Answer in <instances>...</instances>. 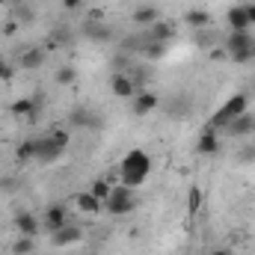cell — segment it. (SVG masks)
<instances>
[{
  "mask_svg": "<svg viewBox=\"0 0 255 255\" xmlns=\"http://www.w3.org/2000/svg\"><path fill=\"white\" fill-rule=\"evenodd\" d=\"M166 48H169V45H160V42H148V45H145V51H142V54H145V57H148V60H160V57H163V54H166Z\"/></svg>",
  "mask_w": 255,
  "mask_h": 255,
  "instance_id": "obj_26",
  "label": "cell"
},
{
  "mask_svg": "<svg viewBox=\"0 0 255 255\" xmlns=\"http://www.w3.org/2000/svg\"><path fill=\"white\" fill-rule=\"evenodd\" d=\"M77 68L74 65H60L57 68V74H54V80H57V86H74L77 83Z\"/></svg>",
  "mask_w": 255,
  "mask_h": 255,
  "instance_id": "obj_23",
  "label": "cell"
},
{
  "mask_svg": "<svg viewBox=\"0 0 255 255\" xmlns=\"http://www.w3.org/2000/svg\"><path fill=\"white\" fill-rule=\"evenodd\" d=\"M110 92H113L116 98H122V101H130V98L136 95V80H133L128 71H113V77H110Z\"/></svg>",
  "mask_w": 255,
  "mask_h": 255,
  "instance_id": "obj_7",
  "label": "cell"
},
{
  "mask_svg": "<svg viewBox=\"0 0 255 255\" xmlns=\"http://www.w3.org/2000/svg\"><path fill=\"white\" fill-rule=\"evenodd\" d=\"M68 125L83 128V130H101V128H104V116L95 113V110L86 107V104H77V107L68 113Z\"/></svg>",
  "mask_w": 255,
  "mask_h": 255,
  "instance_id": "obj_5",
  "label": "cell"
},
{
  "mask_svg": "<svg viewBox=\"0 0 255 255\" xmlns=\"http://www.w3.org/2000/svg\"><path fill=\"white\" fill-rule=\"evenodd\" d=\"M68 142H71V136H68V130H63V128L48 130V133H39L36 136V160L39 163H57L65 154Z\"/></svg>",
  "mask_w": 255,
  "mask_h": 255,
  "instance_id": "obj_2",
  "label": "cell"
},
{
  "mask_svg": "<svg viewBox=\"0 0 255 255\" xmlns=\"http://www.w3.org/2000/svg\"><path fill=\"white\" fill-rule=\"evenodd\" d=\"M83 235H86V232H83V226L68 220L63 229L51 232V244H54V247H60V250H65V247H74V244H80V241H83Z\"/></svg>",
  "mask_w": 255,
  "mask_h": 255,
  "instance_id": "obj_6",
  "label": "cell"
},
{
  "mask_svg": "<svg viewBox=\"0 0 255 255\" xmlns=\"http://www.w3.org/2000/svg\"><path fill=\"white\" fill-rule=\"evenodd\" d=\"M250 145L255 148V128H253V133H250Z\"/></svg>",
  "mask_w": 255,
  "mask_h": 255,
  "instance_id": "obj_34",
  "label": "cell"
},
{
  "mask_svg": "<svg viewBox=\"0 0 255 255\" xmlns=\"http://www.w3.org/2000/svg\"><path fill=\"white\" fill-rule=\"evenodd\" d=\"M15 30H18V24H15V21H9V24H6V27H3V33H6V36H12V33H15Z\"/></svg>",
  "mask_w": 255,
  "mask_h": 255,
  "instance_id": "obj_32",
  "label": "cell"
},
{
  "mask_svg": "<svg viewBox=\"0 0 255 255\" xmlns=\"http://www.w3.org/2000/svg\"><path fill=\"white\" fill-rule=\"evenodd\" d=\"M247 6V15H250V24L255 27V0H250V3H244Z\"/></svg>",
  "mask_w": 255,
  "mask_h": 255,
  "instance_id": "obj_30",
  "label": "cell"
},
{
  "mask_svg": "<svg viewBox=\"0 0 255 255\" xmlns=\"http://www.w3.org/2000/svg\"><path fill=\"white\" fill-rule=\"evenodd\" d=\"M83 36H86L89 42H110V39H113V27L104 24V21H86Z\"/></svg>",
  "mask_w": 255,
  "mask_h": 255,
  "instance_id": "obj_17",
  "label": "cell"
},
{
  "mask_svg": "<svg viewBox=\"0 0 255 255\" xmlns=\"http://www.w3.org/2000/svg\"><path fill=\"white\" fill-rule=\"evenodd\" d=\"M130 18H133V24H139V27H151V24H157L160 21V9L154 6V3H142V6H136L133 12H130Z\"/></svg>",
  "mask_w": 255,
  "mask_h": 255,
  "instance_id": "obj_16",
  "label": "cell"
},
{
  "mask_svg": "<svg viewBox=\"0 0 255 255\" xmlns=\"http://www.w3.org/2000/svg\"><path fill=\"white\" fill-rule=\"evenodd\" d=\"M89 193H92V196H95V199H98V202L104 205V202L110 199V193H113V181L101 175V178H95V181H92V187H89Z\"/></svg>",
  "mask_w": 255,
  "mask_h": 255,
  "instance_id": "obj_22",
  "label": "cell"
},
{
  "mask_svg": "<svg viewBox=\"0 0 255 255\" xmlns=\"http://www.w3.org/2000/svg\"><path fill=\"white\" fill-rule=\"evenodd\" d=\"M71 199H74V208H77L80 214H86V217H98V214L104 211V205H101V202H98V199H95V196H92L89 190L74 193Z\"/></svg>",
  "mask_w": 255,
  "mask_h": 255,
  "instance_id": "obj_15",
  "label": "cell"
},
{
  "mask_svg": "<svg viewBox=\"0 0 255 255\" xmlns=\"http://www.w3.org/2000/svg\"><path fill=\"white\" fill-rule=\"evenodd\" d=\"M226 24H229V30H235V33H250V30H253L244 3H235V6L226 9Z\"/></svg>",
  "mask_w": 255,
  "mask_h": 255,
  "instance_id": "obj_8",
  "label": "cell"
},
{
  "mask_svg": "<svg viewBox=\"0 0 255 255\" xmlns=\"http://www.w3.org/2000/svg\"><path fill=\"white\" fill-rule=\"evenodd\" d=\"M211 255H235V253H232V250H214Z\"/></svg>",
  "mask_w": 255,
  "mask_h": 255,
  "instance_id": "obj_33",
  "label": "cell"
},
{
  "mask_svg": "<svg viewBox=\"0 0 255 255\" xmlns=\"http://www.w3.org/2000/svg\"><path fill=\"white\" fill-rule=\"evenodd\" d=\"M133 208H136V196H133V190L125 187V184H113L110 199L104 202V211H107L110 217H128Z\"/></svg>",
  "mask_w": 255,
  "mask_h": 255,
  "instance_id": "obj_4",
  "label": "cell"
},
{
  "mask_svg": "<svg viewBox=\"0 0 255 255\" xmlns=\"http://www.w3.org/2000/svg\"><path fill=\"white\" fill-rule=\"evenodd\" d=\"M253 128H255V116L247 110V113H241L238 119H232L229 125H226V133L229 136H235V139H250V133H253Z\"/></svg>",
  "mask_w": 255,
  "mask_h": 255,
  "instance_id": "obj_13",
  "label": "cell"
},
{
  "mask_svg": "<svg viewBox=\"0 0 255 255\" xmlns=\"http://www.w3.org/2000/svg\"><path fill=\"white\" fill-rule=\"evenodd\" d=\"M255 45L253 33H235V30H229L226 33V39H223V48H226V54L232 57V54H238V51H250Z\"/></svg>",
  "mask_w": 255,
  "mask_h": 255,
  "instance_id": "obj_14",
  "label": "cell"
},
{
  "mask_svg": "<svg viewBox=\"0 0 255 255\" xmlns=\"http://www.w3.org/2000/svg\"><path fill=\"white\" fill-rule=\"evenodd\" d=\"M253 54H255V45H253Z\"/></svg>",
  "mask_w": 255,
  "mask_h": 255,
  "instance_id": "obj_36",
  "label": "cell"
},
{
  "mask_svg": "<svg viewBox=\"0 0 255 255\" xmlns=\"http://www.w3.org/2000/svg\"><path fill=\"white\" fill-rule=\"evenodd\" d=\"M63 6H65V9H80V6H83V0H63Z\"/></svg>",
  "mask_w": 255,
  "mask_h": 255,
  "instance_id": "obj_31",
  "label": "cell"
},
{
  "mask_svg": "<svg viewBox=\"0 0 255 255\" xmlns=\"http://www.w3.org/2000/svg\"><path fill=\"white\" fill-rule=\"evenodd\" d=\"M45 60H48L45 48H27V51L21 54V60H18V65L30 71V68H42V65H45Z\"/></svg>",
  "mask_w": 255,
  "mask_h": 255,
  "instance_id": "obj_20",
  "label": "cell"
},
{
  "mask_svg": "<svg viewBox=\"0 0 255 255\" xmlns=\"http://www.w3.org/2000/svg\"><path fill=\"white\" fill-rule=\"evenodd\" d=\"M15 157H18L21 163H24V160H36V136H27L24 142H18Z\"/></svg>",
  "mask_w": 255,
  "mask_h": 255,
  "instance_id": "obj_24",
  "label": "cell"
},
{
  "mask_svg": "<svg viewBox=\"0 0 255 255\" xmlns=\"http://www.w3.org/2000/svg\"><path fill=\"white\" fill-rule=\"evenodd\" d=\"M9 110H12V116H18V119L36 122V116H39V101H33V98H18Z\"/></svg>",
  "mask_w": 255,
  "mask_h": 255,
  "instance_id": "obj_18",
  "label": "cell"
},
{
  "mask_svg": "<svg viewBox=\"0 0 255 255\" xmlns=\"http://www.w3.org/2000/svg\"><path fill=\"white\" fill-rule=\"evenodd\" d=\"M3 3H6V0H0V6H3Z\"/></svg>",
  "mask_w": 255,
  "mask_h": 255,
  "instance_id": "obj_35",
  "label": "cell"
},
{
  "mask_svg": "<svg viewBox=\"0 0 255 255\" xmlns=\"http://www.w3.org/2000/svg\"><path fill=\"white\" fill-rule=\"evenodd\" d=\"M172 36H175V27H172V24H166V21H157V24H151V27H148V42L169 45V42H172Z\"/></svg>",
  "mask_w": 255,
  "mask_h": 255,
  "instance_id": "obj_19",
  "label": "cell"
},
{
  "mask_svg": "<svg viewBox=\"0 0 255 255\" xmlns=\"http://www.w3.org/2000/svg\"><path fill=\"white\" fill-rule=\"evenodd\" d=\"M65 223H68V208H65V205L54 202V205H48V208H45L42 226H45L48 232H57V229H63Z\"/></svg>",
  "mask_w": 255,
  "mask_h": 255,
  "instance_id": "obj_11",
  "label": "cell"
},
{
  "mask_svg": "<svg viewBox=\"0 0 255 255\" xmlns=\"http://www.w3.org/2000/svg\"><path fill=\"white\" fill-rule=\"evenodd\" d=\"M211 60H229V54H226V48H223V45H217V48H211Z\"/></svg>",
  "mask_w": 255,
  "mask_h": 255,
  "instance_id": "obj_29",
  "label": "cell"
},
{
  "mask_svg": "<svg viewBox=\"0 0 255 255\" xmlns=\"http://www.w3.org/2000/svg\"><path fill=\"white\" fill-rule=\"evenodd\" d=\"M12 255H36V238L18 235V241L12 244Z\"/></svg>",
  "mask_w": 255,
  "mask_h": 255,
  "instance_id": "obj_25",
  "label": "cell"
},
{
  "mask_svg": "<svg viewBox=\"0 0 255 255\" xmlns=\"http://www.w3.org/2000/svg\"><path fill=\"white\" fill-rule=\"evenodd\" d=\"M12 77H15V68H12V65L0 57V83H9Z\"/></svg>",
  "mask_w": 255,
  "mask_h": 255,
  "instance_id": "obj_27",
  "label": "cell"
},
{
  "mask_svg": "<svg viewBox=\"0 0 255 255\" xmlns=\"http://www.w3.org/2000/svg\"><path fill=\"white\" fill-rule=\"evenodd\" d=\"M202 208V190L199 187H190V214H196Z\"/></svg>",
  "mask_w": 255,
  "mask_h": 255,
  "instance_id": "obj_28",
  "label": "cell"
},
{
  "mask_svg": "<svg viewBox=\"0 0 255 255\" xmlns=\"http://www.w3.org/2000/svg\"><path fill=\"white\" fill-rule=\"evenodd\" d=\"M157 104H160V95H157V92H151V89L136 92V95L130 98V110H133V116H148V113H154V110H157Z\"/></svg>",
  "mask_w": 255,
  "mask_h": 255,
  "instance_id": "obj_9",
  "label": "cell"
},
{
  "mask_svg": "<svg viewBox=\"0 0 255 255\" xmlns=\"http://www.w3.org/2000/svg\"><path fill=\"white\" fill-rule=\"evenodd\" d=\"M12 226H15V232H18V235L36 238V235H39V229H42V220H39L33 211H18V214H15V220H12Z\"/></svg>",
  "mask_w": 255,
  "mask_h": 255,
  "instance_id": "obj_10",
  "label": "cell"
},
{
  "mask_svg": "<svg viewBox=\"0 0 255 255\" xmlns=\"http://www.w3.org/2000/svg\"><path fill=\"white\" fill-rule=\"evenodd\" d=\"M247 104H250V95H247V92H235V95L211 116V122L205 128H211V130H217V133H220V128L226 130V125H229L232 119H238L241 113H247Z\"/></svg>",
  "mask_w": 255,
  "mask_h": 255,
  "instance_id": "obj_3",
  "label": "cell"
},
{
  "mask_svg": "<svg viewBox=\"0 0 255 255\" xmlns=\"http://www.w3.org/2000/svg\"><path fill=\"white\" fill-rule=\"evenodd\" d=\"M151 157L142 151V148H130L125 157H122V163H119V184H125L130 190H136V187H142L145 181H148V175H151Z\"/></svg>",
  "mask_w": 255,
  "mask_h": 255,
  "instance_id": "obj_1",
  "label": "cell"
},
{
  "mask_svg": "<svg viewBox=\"0 0 255 255\" xmlns=\"http://www.w3.org/2000/svg\"><path fill=\"white\" fill-rule=\"evenodd\" d=\"M220 133L217 130H211V128H202V133H199V139H196V151L202 154V157H214L217 151H220Z\"/></svg>",
  "mask_w": 255,
  "mask_h": 255,
  "instance_id": "obj_12",
  "label": "cell"
},
{
  "mask_svg": "<svg viewBox=\"0 0 255 255\" xmlns=\"http://www.w3.org/2000/svg\"><path fill=\"white\" fill-rule=\"evenodd\" d=\"M184 24L199 33V30H205V27L211 24V15H208L205 9H187V12H184Z\"/></svg>",
  "mask_w": 255,
  "mask_h": 255,
  "instance_id": "obj_21",
  "label": "cell"
}]
</instances>
